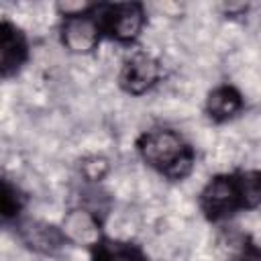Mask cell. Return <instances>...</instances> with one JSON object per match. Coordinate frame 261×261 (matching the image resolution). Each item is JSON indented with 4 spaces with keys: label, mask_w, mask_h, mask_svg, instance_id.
I'll return each instance as SVG.
<instances>
[{
    "label": "cell",
    "mask_w": 261,
    "mask_h": 261,
    "mask_svg": "<svg viewBox=\"0 0 261 261\" xmlns=\"http://www.w3.org/2000/svg\"><path fill=\"white\" fill-rule=\"evenodd\" d=\"M198 208L208 222H222L261 208V169H237L212 175L198 194Z\"/></svg>",
    "instance_id": "6da1fadb"
},
{
    "label": "cell",
    "mask_w": 261,
    "mask_h": 261,
    "mask_svg": "<svg viewBox=\"0 0 261 261\" xmlns=\"http://www.w3.org/2000/svg\"><path fill=\"white\" fill-rule=\"evenodd\" d=\"M135 149L141 161L165 179L181 181L194 171L196 151L175 128H149L137 137Z\"/></svg>",
    "instance_id": "7a4b0ae2"
},
{
    "label": "cell",
    "mask_w": 261,
    "mask_h": 261,
    "mask_svg": "<svg viewBox=\"0 0 261 261\" xmlns=\"http://www.w3.org/2000/svg\"><path fill=\"white\" fill-rule=\"evenodd\" d=\"M104 39L102 22L98 16V4H88L84 10L61 16L59 41L65 51L73 55H90Z\"/></svg>",
    "instance_id": "3957f363"
},
{
    "label": "cell",
    "mask_w": 261,
    "mask_h": 261,
    "mask_svg": "<svg viewBox=\"0 0 261 261\" xmlns=\"http://www.w3.org/2000/svg\"><path fill=\"white\" fill-rule=\"evenodd\" d=\"M104 39L120 45H135L147 24V12L141 2H110L98 4Z\"/></svg>",
    "instance_id": "277c9868"
},
{
    "label": "cell",
    "mask_w": 261,
    "mask_h": 261,
    "mask_svg": "<svg viewBox=\"0 0 261 261\" xmlns=\"http://www.w3.org/2000/svg\"><path fill=\"white\" fill-rule=\"evenodd\" d=\"M161 63L147 51H130L118 71V86L128 96H143L161 82Z\"/></svg>",
    "instance_id": "5b68a950"
},
{
    "label": "cell",
    "mask_w": 261,
    "mask_h": 261,
    "mask_svg": "<svg viewBox=\"0 0 261 261\" xmlns=\"http://www.w3.org/2000/svg\"><path fill=\"white\" fill-rule=\"evenodd\" d=\"M61 230L69 245L84 247L88 251L94 249L106 237L102 214L94 206H86V204L73 206L71 210L65 212L61 220Z\"/></svg>",
    "instance_id": "8992f818"
},
{
    "label": "cell",
    "mask_w": 261,
    "mask_h": 261,
    "mask_svg": "<svg viewBox=\"0 0 261 261\" xmlns=\"http://www.w3.org/2000/svg\"><path fill=\"white\" fill-rule=\"evenodd\" d=\"M31 43L27 33L12 20L2 18L0 22V75L2 80H10L20 73V69L29 63Z\"/></svg>",
    "instance_id": "52a82bcc"
},
{
    "label": "cell",
    "mask_w": 261,
    "mask_h": 261,
    "mask_svg": "<svg viewBox=\"0 0 261 261\" xmlns=\"http://www.w3.org/2000/svg\"><path fill=\"white\" fill-rule=\"evenodd\" d=\"M16 224V234L22 241V245L39 255H53L57 253L63 245H69L61 224H49L43 220H18Z\"/></svg>",
    "instance_id": "ba28073f"
},
{
    "label": "cell",
    "mask_w": 261,
    "mask_h": 261,
    "mask_svg": "<svg viewBox=\"0 0 261 261\" xmlns=\"http://www.w3.org/2000/svg\"><path fill=\"white\" fill-rule=\"evenodd\" d=\"M243 108H245V98H243L241 90L234 88L232 84H220V86L212 88L204 102V112H206L208 120H212L216 124L237 118L243 112Z\"/></svg>",
    "instance_id": "9c48e42d"
},
{
    "label": "cell",
    "mask_w": 261,
    "mask_h": 261,
    "mask_svg": "<svg viewBox=\"0 0 261 261\" xmlns=\"http://www.w3.org/2000/svg\"><path fill=\"white\" fill-rule=\"evenodd\" d=\"M90 261H149V257L130 241L104 237L94 249H90Z\"/></svg>",
    "instance_id": "30bf717a"
},
{
    "label": "cell",
    "mask_w": 261,
    "mask_h": 261,
    "mask_svg": "<svg viewBox=\"0 0 261 261\" xmlns=\"http://www.w3.org/2000/svg\"><path fill=\"white\" fill-rule=\"evenodd\" d=\"M24 202H27V196L14 184H10L8 179H2L0 204H2V220L6 224L8 222H18V218L22 214V208H24Z\"/></svg>",
    "instance_id": "8fae6325"
},
{
    "label": "cell",
    "mask_w": 261,
    "mask_h": 261,
    "mask_svg": "<svg viewBox=\"0 0 261 261\" xmlns=\"http://www.w3.org/2000/svg\"><path fill=\"white\" fill-rule=\"evenodd\" d=\"M108 169H110L108 159H104V157H100V155L86 157V159L82 161V165H80L82 175H84L86 181H90V184H98V181H102V179L108 175Z\"/></svg>",
    "instance_id": "7c38bea8"
},
{
    "label": "cell",
    "mask_w": 261,
    "mask_h": 261,
    "mask_svg": "<svg viewBox=\"0 0 261 261\" xmlns=\"http://www.w3.org/2000/svg\"><path fill=\"white\" fill-rule=\"evenodd\" d=\"M232 261H261V245L247 239L232 257Z\"/></svg>",
    "instance_id": "4fadbf2b"
}]
</instances>
